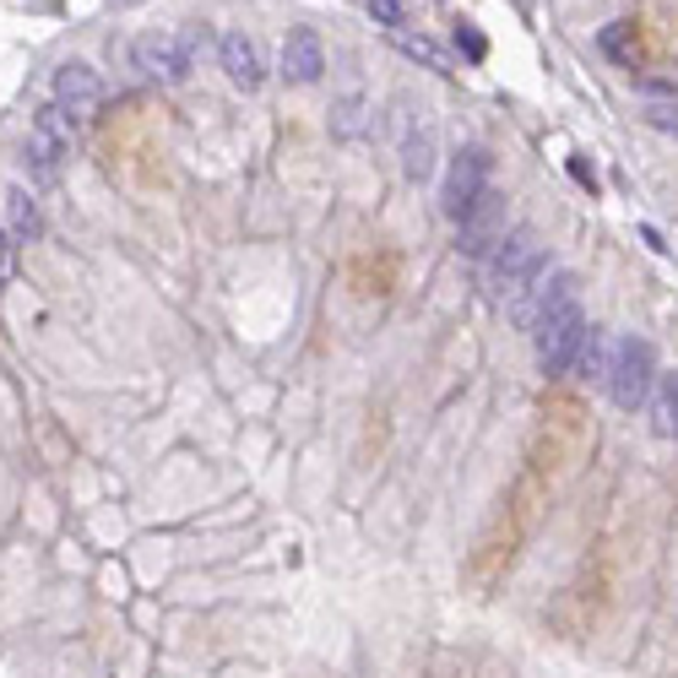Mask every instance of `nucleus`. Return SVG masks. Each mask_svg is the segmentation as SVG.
Wrapping results in <instances>:
<instances>
[{
	"label": "nucleus",
	"mask_w": 678,
	"mask_h": 678,
	"mask_svg": "<svg viewBox=\"0 0 678 678\" xmlns=\"http://www.w3.org/2000/svg\"><path fill=\"white\" fill-rule=\"evenodd\" d=\"M603 386H608V397L624 412L646 407L652 391H657V348L646 337H613V359H608V381Z\"/></svg>",
	"instance_id": "1"
},
{
	"label": "nucleus",
	"mask_w": 678,
	"mask_h": 678,
	"mask_svg": "<svg viewBox=\"0 0 678 678\" xmlns=\"http://www.w3.org/2000/svg\"><path fill=\"white\" fill-rule=\"evenodd\" d=\"M542 267H548V256H542L538 234H533V229H516V234H505L500 250L489 256V288H494L500 299H522L542 277Z\"/></svg>",
	"instance_id": "2"
},
{
	"label": "nucleus",
	"mask_w": 678,
	"mask_h": 678,
	"mask_svg": "<svg viewBox=\"0 0 678 678\" xmlns=\"http://www.w3.org/2000/svg\"><path fill=\"white\" fill-rule=\"evenodd\" d=\"M533 337H538L542 375H570L575 359H581V348H586V337H592V326H586L581 304H564V309L542 315L538 326H533Z\"/></svg>",
	"instance_id": "3"
},
{
	"label": "nucleus",
	"mask_w": 678,
	"mask_h": 678,
	"mask_svg": "<svg viewBox=\"0 0 678 678\" xmlns=\"http://www.w3.org/2000/svg\"><path fill=\"white\" fill-rule=\"evenodd\" d=\"M131 60L147 82H185L190 77V38H179L168 27H152L131 44Z\"/></svg>",
	"instance_id": "4"
},
{
	"label": "nucleus",
	"mask_w": 678,
	"mask_h": 678,
	"mask_svg": "<svg viewBox=\"0 0 678 678\" xmlns=\"http://www.w3.org/2000/svg\"><path fill=\"white\" fill-rule=\"evenodd\" d=\"M483 190H489V152H483V147H461V152L451 157V174H445V190H440L445 218L461 223V218L483 201Z\"/></svg>",
	"instance_id": "5"
},
{
	"label": "nucleus",
	"mask_w": 678,
	"mask_h": 678,
	"mask_svg": "<svg viewBox=\"0 0 678 678\" xmlns=\"http://www.w3.org/2000/svg\"><path fill=\"white\" fill-rule=\"evenodd\" d=\"M98 104H104L98 71H93L87 60H66V66L55 71V109H60L71 126H87V120L98 115Z\"/></svg>",
	"instance_id": "6"
},
{
	"label": "nucleus",
	"mask_w": 678,
	"mask_h": 678,
	"mask_svg": "<svg viewBox=\"0 0 678 678\" xmlns=\"http://www.w3.org/2000/svg\"><path fill=\"white\" fill-rule=\"evenodd\" d=\"M66 152H71V120H66L55 104H44V109L33 115V126H27V157H33V168H38L44 179H55Z\"/></svg>",
	"instance_id": "7"
},
{
	"label": "nucleus",
	"mask_w": 678,
	"mask_h": 678,
	"mask_svg": "<svg viewBox=\"0 0 678 678\" xmlns=\"http://www.w3.org/2000/svg\"><path fill=\"white\" fill-rule=\"evenodd\" d=\"M320 71H326L320 33H315V27H293V33L282 38V82L309 87V82H320Z\"/></svg>",
	"instance_id": "8"
},
{
	"label": "nucleus",
	"mask_w": 678,
	"mask_h": 678,
	"mask_svg": "<svg viewBox=\"0 0 678 678\" xmlns=\"http://www.w3.org/2000/svg\"><path fill=\"white\" fill-rule=\"evenodd\" d=\"M218 60H223L229 82H234V87H245V93H256V87H261V77H267L261 44H256L250 33H223V38H218Z\"/></svg>",
	"instance_id": "9"
},
{
	"label": "nucleus",
	"mask_w": 678,
	"mask_h": 678,
	"mask_svg": "<svg viewBox=\"0 0 678 678\" xmlns=\"http://www.w3.org/2000/svg\"><path fill=\"white\" fill-rule=\"evenodd\" d=\"M500 239H505V234H500V196L483 190V201L461 218V239H456V245H461L467 256H483V250L500 245Z\"/></svg>",
	"instance_id": "10"
},
{
	"label": "nucleus",
	"mask_w": 678,
	"mask_h": 678,
	"mask_svg": "<svg viewBox=\"0 0 678 678\" xmlns=\"http://www.w3.org/2000/svg\"><path fill=\"white\" fill-rule=\"evenodd\" d=\"M5 229H11L22 245L44 234V212H38V201H33L22 185H11V190H5Z\"/></svg>",
	"instance_id": "11"
},
{
	"label": "nucleus",
	"mask_w": 678,
	"mask_h": 678,
	"mask_svg": "<svg viewBox=\"0 0 678 678\" xmlns=\"http://www.w3.org/2000/svg\"><path fill=\"white\" fill-rule=\"evenodd\" d=\"M402 174L407 179H429L434 174V131H402Z\"/></svg>",
	"instance_id": "12"
},
{
	"label": "nucleus",
	"mask_w": 678,
	"mask_h": 678,
	"mask_svg": "<svg viewBox=\"0 0 678 678\" xmlns=\"http://www.w3.org/2000/svg\"><path fill=\"white\" fill-rule=\"evenodd\" d=\"M652 412H657V434L678 440V375H663L652 391Z\"/></svg>",
	"instance_id": "13"
},
{
	"label": "nucleus",
	"mask_w": 678,
	"mask_h": 678,
	"mask_svg": "<svg viewBox=\"0 0 678 678\" xmlns=\"http://www.w3.org/2000/svg\"><path fill=\"white\" fill-rule=\"evenodd\" d=\"M391 44H397V49H402L407 60H423V66H429V71H451V60H445V49H440V44H434V38H423V33H418V38H412V33H402V27H397V33H391Z\"/></svg>",
	"instance_id": "14"
},
{
	"label": "nucleus",
	"mask_w": 678,
	"mask_h": 678,
	"mask_svg": "<svg viewBox=\"0 0 678 678\" xmlns=\"http://www.w3.org/2000/svg\"><path fill=\"white\" fill-rule=\"evenodd\" d=\"M646 126L678 141V104H652V109H646Z\"/></svg>",
	"instance_id": "15"
},
{
	"label": "nucleus",
	"mask_w": 678,
	"mask_h": 678,
	"mask_svg": "<svg viewBox=\"0 0 678 678\" xmlns=\"http://www.w3.org/2000/svg\"><path fill=\"white\" fill-rule=\"evenodd\" d=\"M16 245H22V239H16L11 229H0V288L16 277Z\"/></svg>",
	"instance_id": "16"
},
{
	"label": "nucleus",
	"mask_w": 678,
	"mask_h": 678,
	"mask_svg": "<svg viewBox=\"0 0 678 678\" xmlns=\"http://www.w3.org/2000/svg\"><path fill=\"white\" fill-rule=\"evenodd\" d=\"M456 44H461V55H467V60H483V55H489V44H483V33H478L472 22H461V27H456Z\"/></svg>",
	"instance_id": "17"
},
{
	"label": "nucleus",
	"mask_w": 678,
	"mask_h": 678,
	"mask_svg": "<svg viewBox=\"0 0 678 678\" xmlns=\"http://www.w3.org/2000/svg\"><path fill=\"white\" fill-rule=\"evenodd\" d=\"M370 16H375L386 33H397V27H402V0H370Z\"/></svg>",
	"instance_id": "18"
},
{
	"label": "nucleus",
	"mask_w": 678,
	"mask_h": 678,
	"mask_svg": "<svg viewBox=\"0 0 678 678\" xmlns=\"http://www.w3.org/2000/svg\"><path fill=\"white\" fill-rule=\"evenodd\" d=\"M624 38H630L624 22H608V27H603V49H608V55H624Z\"/></svg>",
	"instance_id": "19"
}]
</instances>
